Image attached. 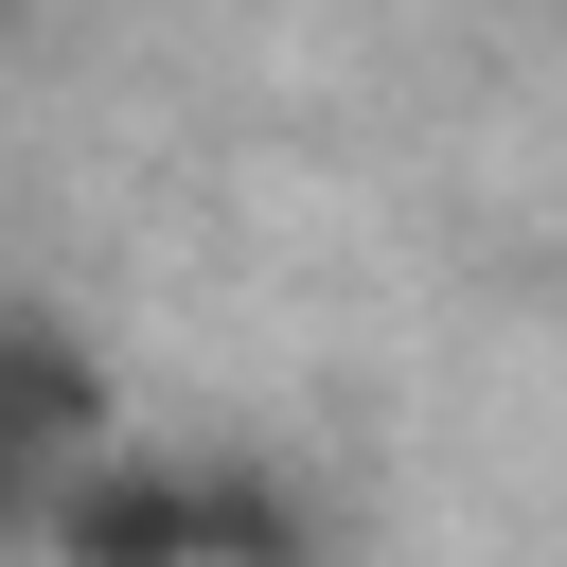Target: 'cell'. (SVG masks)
<instances>
[{"label":"cell","instance_id":"6da1fadb","mask_svg":"<svg viewBox=\"0 0 567 567\" xmlns=\"http://www.w3.org/2000/svg\"><path fill=\"white\" fill-rule=\"evenodd\" d=\"M124 443V408H106V372L53 337V319H0V514L18 532H53L71 496H89V461Z\"/></svg>","mask_w":567,"mask_h":567}]
</instances>
